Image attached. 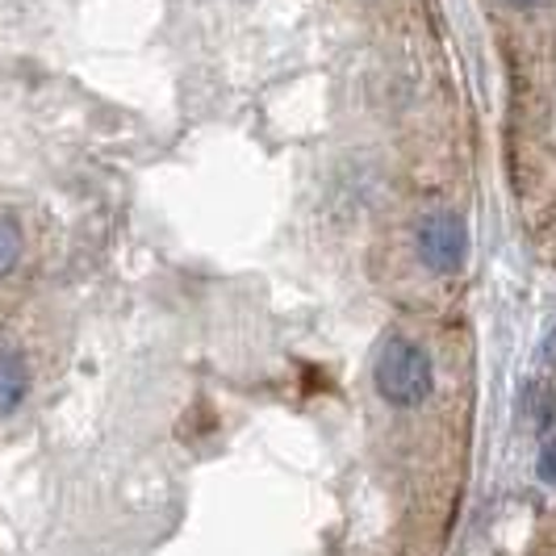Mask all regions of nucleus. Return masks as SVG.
Here are the masks:
<instances>
[{"label": "nucleus", "mask_w": 556, "mask_h": 556, "mask_svg": "<svg viewBox=\"0 0 556 556\" xmlns=\"http://www.w3.org/2000/svg\"><path fill=\"white\" fill-rule=\"evenodd\" d=\"M372 386L393 410H418L435 390V368L427 348L406 334H390L372 361Z\"/></svg>", "instance_id": "1"}, {"label": "nucleus", "mask_w": 556, "mask_h": 556, "mask_svg": "<svg viewBox=\"0 0 556 556\" xmlns=\"http://www.w3.org/2000/svg\"><path fill=\"white\" fill-rule=\"evenodd\" d=\"M415 248L422 268H431L435 277H456L469 264V223L452 210H435L418 223Z\"/></svg>", "instance_id": "2"}, {"label": "nucleus", "mask_w": 556, "mask_h": 556, "mask_svg": "<svg viewBox=\"0 0 556 556\" xmlns=\"http://www.w3.org/2000/svg\"><path fill=\"white\" fill-rule=\"evenodd\" d=\"M29 397V368L17 352H0V418L17 415Z\"/></svg>", "instance_id": "3"}, {"label": "nucleus", "mask_w": 556, "mask_h": 556, "mask_svg": "<svg viewBox=\"0 0 556 556\" xmlns=\"http://www.w3.org/2000/svg\"><path fill=\"white\" fill-rule=\"evenodd\" d=\"M17 260H22V230H17V223H9V218L0 214V277H4Z\"/></svg>", "instance_id": "4"}, {"label": "nucleus", "mask_w": 556, "mask_h": 556, "mask_svg": "<svg viewBox=\"0 0 556 556\" xmlns=\"http://www.w3.org/2000/svg\"><path fill=\"white\" fill-rule=\"evenodd\" d=\"M535 473H540V481H548V485H556V440H548V444L540 447Z\"/></svg>", "instance_id": "5"}, {"label": "nucleus", "mask_w": 556, "mask_h": 556, "mask_svg": "<svg viewBox=\"0 0 556 556\" xmlns=\"http://www.w3.org/2000/svg\"><path fill=\"white\" fill-rule=\"evenodd\" d=\"M506 4H515V9H531V4H540V0H506Z\"/></svg>", "instance_id": "6"}]
</instances>
